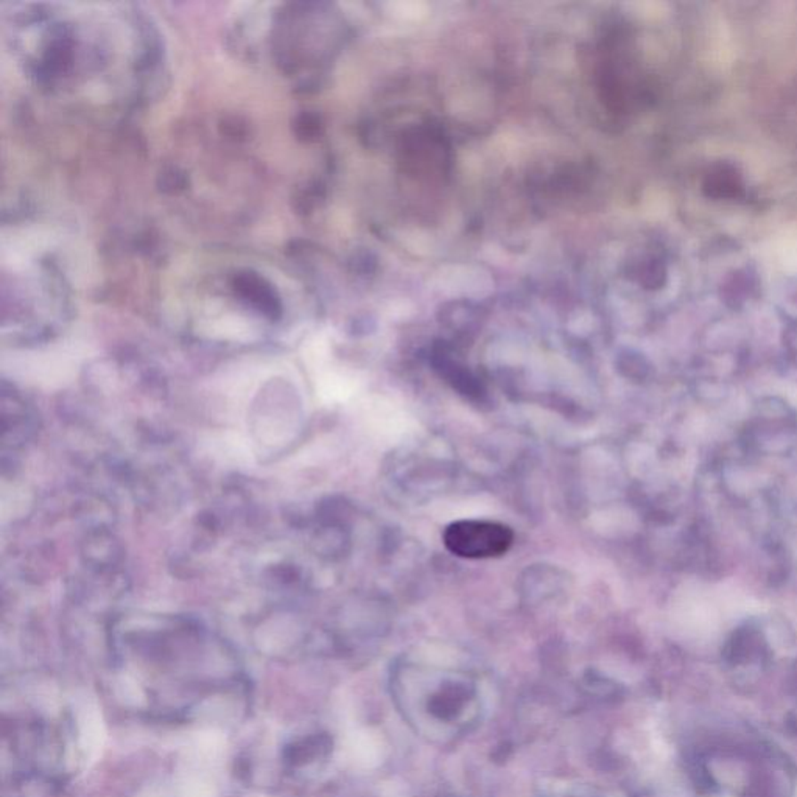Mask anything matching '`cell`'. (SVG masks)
Listing matches in <instances>:
<instances>
[{"label":"cell","instance_id":"5","mask_svg":"<svg viewBox=\"0 0 797 797\" xmlns=\"http://www.w3.org/2000/svg\"><path fill=\"white\" fill-rule=\"evenodd\" d=\"M445 549L464 559H491L503 557L511 549L514 533L494 520H458L443 534Z\"/></svg>","mask_w":797,"mask_h":797},{"label":"cell","instance_id":"4","mask_svg":"<svg viewBox=\"0 0 797 797\" xmlns=\"http://www.w3.org/2000/svg\"><path fill=\"white\" fill-rule=\"evenodd\" d=\"M396 698L408 721L424 736L449 740L478 723L484 692L469 674H432L397 684Z\"/></svg>","mask_w":797,"mask_h":797},{"label":"cell","instance_id":"6","mask_svg":"<svg viewBox=\"0 0 797 797\" xmlns=\"http://www.w3.org/2000/svg\"><path fill=\"white\" fill-rule=\"evenodd\" d=\"M703 191L709 199H738L744 195V183L734 166L718 164L705 175Z\"/></svg>","mask_w":797,"mask_h":797},{"label":"cell","instance_id":"2","mask_svg":"<svg viewBox=\"0 0 797 797\" xmlns=\"http://www.w3.org/2000/svg\"><path fill=\"white\" fill-rule=\"evenodd\" d=\"M167 301L193 326L278 330L293 320L299 285L293 274L243 254H204L168 272Z\"/></svg>","mask_w":797,"mask_h":797},{"label":"cell","instance_id":"1","mask_svg":"<svg viewBox=\"0 0 797 797\" xmlns=\"http://www.w3.org/2000/svg\"><path fill=\"white\" fill-rule=\"evenodd\" d=\"M4 39L20 74L75 111L118 114L142 100L161 75L156 25L116 4H14Z\"/></svg>","mask_w":797,"mask_h":797},{"label":"cell","instance_id":"3","mask_svg":"<svg viewBox=\"0 0 797 797\" xmlns=\"http://www.w3.org/2000/svg\"><path fill=\"white\" fill-rule=\"evenodd\" d=\"M4 316L12 313L14 335L43 337L66 320L70 305V285L43 243L12 240V251L4 249Z\"/></svg>","mask_w":797,"mask_h":797}]
</instances>
